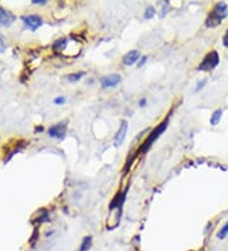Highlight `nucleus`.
Wrapping results in <instances>:
<instances>
[{"mask_svg": "<svg viewBox=\"0 0 228 251\" xmlns=\"http://www.w3.org/2000/svg\"><path fill=\"white\" fill-rule=\"evenodd\" d=\"M228 14V6L227 4L223 3V1H219L214 5V8L212 9V12L209 13L207 21H205V25L209 28H214L217 25H219L222 23L223 19L227 17Z\"/></svg>", "mask_w": 228, "mask_h": 251, "instance_id": "1", "label": "nucleus"}, {"mask_svg": "<svg viewBox=\"0 0 228 251\" xmlns=\"http://www.w3.org/2000/svg\"><path fill=\"white\" fill-rule=\"evenodd\" d=\"M167 122H169V117H167V118L164 121V122H161L158 126H156L155 128L152 129L151 133H150V135H149V137H147L146 140L143 141V144L141 145L138 152L146 153L147 151L150 150V147L152 146V144H153V142H155L156 140H157V138L160 137V136H161L165 131H166Z\"/></svg>", "mask_w": 228, "mask_h": 251, "instance_id": "2", "label": "nucleus"}, {"mask_svg": "<svg viewBox=\"0 0 228 251\" xmlns=\"http://www.w3.org/2000/svg\"><path fill=\"white\" fill-rule=\"evenodd\" d=\"M219 64V55L217 51H210L205 55V57L202 60L201 65L198 66V70L201 71H212L213 69L217 68Z\"/></svg>", "mask_w": 228, "mask_h": 251, "instance_id": "3", "label": "nucleus"}, {"mask_svg": "<svg viewBox=\"0 0 228 251\" xmlns=\"http://www.w3.org/2000/svg\"><path fill=\"white\" fill-rule=\"evenodd\" d=\"M23 22H25V25H27L28 28H29L30 31L34 32L36 29H38V28L42 25L43 21L42 18H41L40 16H36V14H30V16H25L23 17Z\"/></svg>", "mask_w": 228, "mask_h": 251, "instance_id": "4", "label": "nucleus"}, {"mask_svg": "<svg viewBox=\"0 0 228 251\" xmlns=\"http://www.w3.org/2000/svg\"><path fill=\"white\" fill-rule=\"evenodd\" d=\"M121 75L118 74H110V75H105L101 79V85L103 88H116L119 83H121Z\"/></svg>", "mask_w": 228, "mask_h": 251, "instance_id": "5", "label": "nucleus"}, {"mask_svg": "<svg viewBox=\"0 0 228 251\" xmlns=\"http://www.w3.org/2000/svg\"><path fill=\"white\" fill-rule=\"evenodd\" d=\"M66 122H61L57 125L52 126L51 128L49 129V135L53 138H58V140H62L66 135Z\"/></svg>", "mask_w": 228, "mask_h": 251, "instance_id": "6", "label": "nucleus"}, {"mask_svg": "<svg viewBox=\"0 0 228 251\" xmlns=\"http://www.w3.org/2000/svg\"><path fill=\"white\" fill-rule=\"evenodd\" d=\"M14 22V14H12V13L8 12V10L3 9V8H0V25H3V27H9V25H12Z\"/></svg>", "mask_w": 228, "mask_h": 251, "instance_id": "7", "label": "nucleus"}, {"mask_svg": "<svg viewBox=\"0 0 228 251\" xmlns=\"http://www.w3.org/2000/svg\"><path fill=\"white\" fill-rule=\"evenodd\" d=\"M127 131H128V122L127 121H122L118 132H117L116 137H114V142H116L117 146L123 144L126 136H127Z\"/></svg>", "mask_w": 228, "mask_h": 251, "instance_id": "8", "label": "nucleus"}, {"mask_svg": "<svg viewBox=\"0 0 228 251\" xmlns=\"http://www.w3.org/2000/svg\"><path fill=\"white\" fill-rule=\"evenodd\" d=\"M127 190H128V188H126L123 192H118V193H117V196L114 197V199H113L109 204L110 211H113L114 208H122V205H123V203H125L126 193H127Z\"/></svg>", "mask_w": 228, "mask_h": 251, "instance_id": "9", "label": "nucleus"}, {"mask_svg": "<svg viewBox=\"0 0 228 251\" xmlns=\"http://www.w3.org/2000/svg\"><path fill=\"white\" fill-rule=\"evenodd\" d=\"M138 58H140V52L137 50H133V51H129L127 55H125V57H123V64L126 66H131V65L136 64Z\"/></svg>", "mask_w": 228, "mask_h": 251, "instance_id": "10", "label": "nucleus"}, {"mask_svg": "<svg viewBox=\"0 0 228 251\" xmlns=\"http://www.w3.org/2000/svg\"><path fill=\"white\" fill-rule=\"evenodd\" d=\"M91 242H93V237L91 236H86L82 239L81 245H80L79 251H89V249L91 248Z\"/></svg>", "mask_w": 228, "mask_h": 251, "instance_id": "11", "label": "nucleus"}, {"mask_svg": "<svg viewBox=\"0 0 228 251\" xmlns=\"http://www.w3.org/2000/svg\"><path fill=\"white\" fill-rule=\"evenodd\" d=\"M222 113H223L222 109H217L216 112L212 114V117H210V125L212 126L218 125L219 121H221V117H222Z\"/></svg>", "mask_w": 228, "mask_h": 251, "instance_id": "12", "label": "nucleus"}, {"mask_svg": "<svg viewBox=\"0 0 228 251\" xmlns=\"http://www.w3.org/2000/svg\"><path fill=\"white\" fill-rule=\"evenodd\" d=\"M66 46H67V38H62V40L60 41H56L55 45H53V51H55V52H60V51H62Z\"/></svg>", "mask_w": 228, "mask_h": 251, "instance_id": "13", "label": "nucleus"}, {"mask_svg": "<svg viewBox=\"0 0 228 251\" xmlns=\"http://www.w3.org/2000/svg\"><path fill=\"white\" fill-rule=\"evenodd\" d=\"M85 75V73L84 71H81V73H75V74H70L69 76H67V80L70 81V83H76V81H79L80 79H81L82 76Z\"/></svg>", "mask_w": 228, "mask_h": 251, "instance_id": "14", "label": "nucleus"}, {"mask_svg": "<svg viewBox=\"0 0 228 251\" xmlns=\"http://www.w3.org/2000/svg\"><path fill=\"white\" fill-rule=\"evenodd\" d=\"M155 14H156L155 8H153V6H152V5L147 6V8H146V12H145V19H151V18H153V17H155Z\"/></svg>", "mask_w": 228, "mask_h": 251, "instance_id": "15", "label": "nucleus"}, {"mask_svg": "<svg viewBox=\"0 0 228 251\" xmlns=\"http://www.w3.org/2000/svg\"><path fill=\"white\" fill-rule=\"evenodd\" d=\"M6 47H8V45H6L5 38H4L3 34L0 33V52H5Z\"/></svg>", "mask_w": 228, "mask_h": 251, "instance_id": "16", "label": "nucleus"}, {"mask_svg": "<svg viewBox=\"0 0 228 251\" xmlns=\"http://www.w3.org/2000/svg\"><path fill=\"white\" fill-rule=\"evenodd\" d=\"M227 233H228V222L222 227V230L219 231L218 239H225L226 236H227Z\"/></svg>", "mask_w": 228, "mask_h": 251, "instance_id": "17", "label": "nucleus"}, {"mask_svg": "<svg viewBox=\"0 0 228 251\" xmlns=\"http://www.w3.org/2000/svg\"><path fill=\"white\" fill-rule=\"evenodd\" d=\"M37 237H38V228L36 227V228H34V231H33V236H32V237H30V240H29V242L32 244V245L34 244V241H36Z\"/></svg>", "mask_w": 228, "mask_h": 251, "instance_id": "18", "label": "nucleus"}, {"mask_svg": "<svg viewBox=\"0 0 228 251\" xmlns=\"http://www.w3.org/2000/svg\"><path fill=\"white\" fill-rule=\"evenodd\" d=\"M65 98L64 97H58V98L55 99V104H64Z\"/></svg>", "mask_w": 228, "mask_h": 251, "instance_id": "19", "label": "nucleus"}, {"mask_svg": "<svg viewBox=\"0 0 228 251\" xmlns=\"http://www.w3.org/2000/svg\"><path fill=\"white\" fill-rule=\"evenodd\" d=\"M223 45L226 47H228V31H226L225 36H223Z\"/></svg>", "mask_w": 228, "mask_h": 251, "instance_id": "20", "label": "nucleus"}, {"mask_svg": "<svg viewBox=\"0 0 228 251\" xmlns=\"http://www.w3.org/2000/svg\"><path fill=\"white\" fill-rule=\"evenodd\" d=\"M146 61H147V56H143V57L141 58V61L138 62V68H141V66H143V65L146 64Z\"/></svg>", "mask_w": 228, "mask_h": 251, "instance_id": "21", "label": "nucleus"}, {"mask_svg": "<svg viewBox=\"0 0 228 251\" xmlns=\"http://www.w3.org/2000/svg\"><path fill=\"white\" fill-rule=\"evenodd\" d=\"M47 3V1H46V0H33V4H46Z\"/></svg>", "mask_w": 228, "mask_h": 251, "instance_id": "22", "label": "nucleus"}, {"mask_svg": "<svg viewBox=\"0 0 228 251\" xmlns=\"http://www.w3.org/2000/svg\"><path fill=\"white\" fill-rule=\"evenodd\" d=\"M203 85H204V80H203V81H202V84H198V86H197V88H195V92H198V90H199V89H202V88H203Z\"/></svg>", "mask_w": 228, "mask_h": 251, "instance_id": "23", "label": "nucleus"}, {"mask_svg": "<svg viewBox=\"0 0 228 251\" xmlns=\"http://www.w3.org/2000/svg\"><path fill=\"white\" fill-rule=\"evenodd\" d=\"M140 105H141V107H146V99H141Z\"/></svg>", "mask_w": 228, "mask_h": 251, "instance_id": "24", "label": "nucleus"}]
</instances>
